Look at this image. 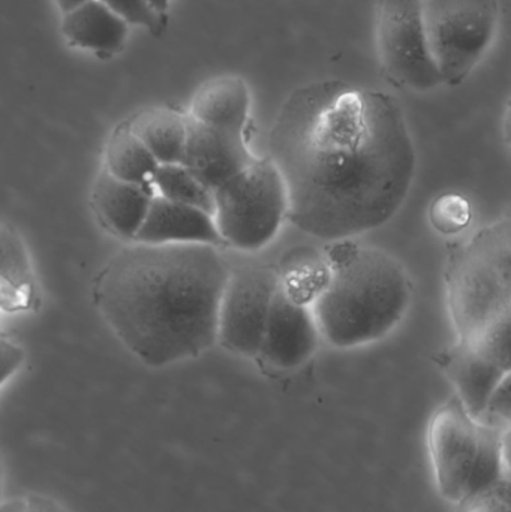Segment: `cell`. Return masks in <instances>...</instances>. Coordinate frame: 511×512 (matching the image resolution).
Returning a JSON list of instances; mask_svg holds the SVG:
<instances>
[{
	"label": "cell",
	"instance_id": "484cf974",
	"mask_svg": "<svg viewBox=\"0 0 511 512\" xmlns=\"http://www.w3.org/2000/svg\"><path fill=\"white\" fill-rule=\"evenodd\" d=\"M477 423L498 430L510 429L511 423V373L495 388Z\"/></svg>",
	"mask_w": 511,
	"mask_h": 512
},
{
	"label": "cell",
	"instance_id": "3957f363",
	"mask_svg": "<svg viewBox=\"0 0 511 512\" xmlns=\"http://www.w3.org/2000/svg\"><path fill=\"white\" fill-rule=\"evenodd\" d=\"M411 291L395 256L344 240L330 252V276L312 307L320 336L339 349L377 342L404 319Z\"/></svg>",
	"mask_w": 511,
	"mask_h": 512
},
{
	"label": "cell",
	"instance_id": "7c38bea8",
	"mask_svg": "<svg viewBox=\"0 0 511 512\" xmlns=\"http://www.w3.org/2000/svg\"><path fill=\"white\" fill-rule=\"evenodd\" d=\"M134 243L143 245H224L213 216L155 195Z\"/></svg>",
	"mask_w": 511,
	"mask_h": 512
},
{
	"label": "cell",
	"instance_id": "6da1fadb",
	"mask_svg": "<svg viewBox=\"0 0 511 512\" xmlns=\"http://www.w3.org/2000/svg\"><path fill=\"white\" fill-rule=\"evenodd\" d=\"M287 189V221L344 242L398 213L416 176V147L399 102L344 81L294 90L269 135Z\"/></svg>",
	"mask_w": 511,
	"mask_h": 512
},
{
	"label": "cell",
	"instance_id": "4dcf8cb0",
	"mask_svg": "<svg viewBox=\"0 0 511 512\" xmlns=\"http://www.w3.org/2000/svg\"><path fill=\"white\" fill-rule=\"evenodd\" d=\"M147 2H149L150 5L159 12V14H165L168 6H170V0H147Z\"/></svg>",
	"mask_w": 511,
	"mask_h": 512
},
{
	"label": "cell",
	"instance_id": "83f0119b",
	"mask_svg": "<svg viewBox=\"0 0 511 512\" xmlns=\"http://www.w3.org/2000/svg\"><path fill=\"white\" fill-rule=\"evenodd\" d=\"M24 512H63L53 499L42 495H29L24 499Z\"/></svg>",
	"mask_w": 511,
	"mask_h": 512
},
{
	"label": "cell",
	"instance_id": "9a60e30c",
	"mask_svg": "<svg viewBox=\"0 0 511 512\" xmlns=\"http://www.w3.org/2000/svg\"><path fill=\"white\" fill-rule=\"evenodd\" d=\"M251 111V92L245 80L221 75L206 81L195 92L188 116L210 128L246 135Z\"/></svg>",
	"mask_w": 511,
	"mask_h": 512
},
{
	"label": "cell",
	"instance_id": "52a82bcc",
	"mask_svg": "<svg viewBox=\"0 0 511 512\" xmlns=\"http://www.w3.org/2000/svg\"><path fill=\"white\" fill-rule=\"evenodd\" d=\"M377 45L384 75L395 86L414 92L443 86L426 39L422 0H380Z\"/></svg>",
	"mask_w": 511,
	"mask_h": 512
},
{
	"label": "cell",
	"instance_id": "8fae6325",
	"mask_svg": "<svg viewBox=\"0 0 511 512\" xmlns=\"http://www.w3.org/2000/svg\"><path fill=\"white\" fill-rule=\"evenodd\" d=\"M255 159L246 135L210 128L186 114V141L180 164L213 192Z\"/></svg>",
	"mask_w": 511,
	"mask_h": 512
},
{
	"label": "cell",
	"instance_id": "277c9868",
	"mask_svg": "<svg viewBox=\"0 0 511 512\" xmlns=\"http://www.w3.org/2000/svg\"><path fill=\"white\" fill-rule=\"evenodd\" d=\"M447 304L458 342L471 343L503 319L511 318V222L503 218L447 254Z\"/></svg>",
	"mask_w": 511,
	"mask_h": 512
},
{
	"label": "cell",
	"instance_id": "4fadbf2b",
	"mask_svg": "<svg viewBox=\"0 0 511 512\" xmlns=\"http://www.w3.org/2000/svg\"><path fill=\"white\" fill-rule=\"evenodd\" d=\"M153 197L152 186L125 182L104 168L93 185L92 204L99 221L113 236L134 243Z\"/></svg>",
	"mask_w": 511,
	"mask_h": 512
},
{
	"label": "cell",
	"instance_id": "ffe728a7",
	"mask_svg": "<svg viewBox=\"0 0 511 512\" xmlns=\"http://www.w3.org/2000/svg\"><path fill=\"white\" fill-rule=\"evenodd\" d=\"M152 188L155 195L165 200L213 215L215 194L212 189L207 188L182 164L158 165L152 177Z\"/></svg>",
	"mask_w": 511,
	"mask_h": 512
},
{
	"label": "cell",
	"instance_id": "d4e9b609",
	"mask_svg": "<svg viewBox=\"0 0 511 512\" xmlns=\"http://www.w3.org/2000/svg\"><path fill=\"white\" fill-rule=\"evenodd\" d=\"M461 512H511L510 481L501 480L462 499Z\"/></svg>",
	"mask_w": 511,
	"mask_h": 512
},
{
	"label": "cell",
	"instance_id": "5bb4252c",
	"mask_svg": "<svg viewBox=\"0 0 511 512\" xmlns=\"http://www.w3.org/2000/svg\"><path fill=\"white\" fill-rule=\"evenodd\" d=\"M434 360L455 385L458 393L456 397L465 411L476 421L482 415L495 388L511 373V370L486 360L471 346L461 342L437 352Z\"/></svg>",
	"mask_w": 511,
	"mask_h": 512
},
{
	"label": "cell",
	"instance_id": "d6986e66",
	"mask_svg": "<svg viewBox=\"0 0 511 512\" xmlns=\"http://www.w3.org/2000/svg\"><path fill=\"white\" fill-rule=\"evenodd\" d=\"M158 161L132 134L128 122L114 129L105 149V170L117 179L137 185L152 186Z\"/></svg>",
	"mask_w": 511,
	"mask_h": 512
},
{
	"label": "cell",
	"instance_id": "9c48e42d",
	"mask_svg": "<svg viewBox=\"0 0 511 512\" xmlns=\"http://www.w3.org/2000/svg\"><path fill=\"white\" fill-rule=\"evenodd\" d=\"M480 424L458 397L444 403L429 424V450L441 495L450 502L464 499L479 447Z\"/></svg>",
	"mask_w": 511,
	"mask_h": 512
},
{
	"label": "cell",
	"instance_id": "7402d4cb",
	"mask_svg": "<svg viewBox=\"0 0 511 512\" xmlns=\"http://www.w3.org/2000/svg\"><path fill=\"white\" fill-rule=\"evenodd\" d=\"M473 212L467 198L459 194H444L432 203L429 219L438 233L453 236L467 230Z\"/></svg>",
	"mask_w": 511,
	"mask_h": 512
},
{
	"label": "cell",
	"instance_id": "cb8c5ba5",
	"mask_svg": "<svg viewBox=\"0 0 511 512\" xmlns=\"http://www.w3.org/2000/svg\"><path fill=\"white\" fill-rule=\"evenodd\" d=\"M101 2L128 24L147 27L153 33L161 32L164 26V14H159L147 0H101Z\"/></svg>",
	"mask_w": 511,
	"mask_h": 512
},
{
	"label": "cell",
	"instance_id": "603a6c76",
	"mask_svg": "<svg viewBox=\"0 0 511 512\" xmlns=\"http://www.w3.org/2000/svg\"><path fill=\"white\" fill-rule=\"evenodd\" d=\"M510 337L511 318H506L483 331L473 342L465 345L471 346L486 360L498 364L503 369L511 370Z\"/></svg>",
	"mask_w": 511,
	"mask_h": 512
},
{
	"label": "cell",
	"instance_id": "f1b7e54d",
	"mask_svg": "<svg viewBox=\"0 0 511 512\" xmlns=\"http://www.w3.org/2000/svg\"><path fill=\"white\" fill-rule=\"evenodd\" d=\"M0 512H24L23 499H11V501L0 502Z\"/></svg>",
	"mask_w": 511,
	"mask_h": 512
},
{
	"label": "cell",
	"instance_id": "2e32d148",
	"mask_svg": "<svg viewBox=\"0 0 511 512\" xmlns=\"http://www.w3.org/2000/svg\"><path fill=\"white\" fill-rule=\"evenodd\" d=\"M62 32L71 44L111 54L125 45L128 23L101 0H87L63 14Z\"/></svg>",
	"mask_w": 511,
	"mask_h": 512
},
{
	"label": "cell",
	"instance_id": "ba28073f",
	"mask_svg": "<svg viewBox=\"0 0 511 512\" xmlns=\"http://www.w3.org/2000/svg\"><path fill=\"white\" fill-rule=\"evenodd\" d=\"M281 279L270 267L231 273L218 312V343L243 357H258L273 295Z\"/></svg>",
	"mask_w": 511,
	"mask_h": 512
},
{
	"label": "cell",
	"instance_id": "5b68a950",
	"mask_svg": "<svg viewBox=\"0 0 511 512\" xmlns=\"http://www.w3.org/2000/svg\"><path fill=\"white\" fill-rule=\"evenodd\" d=\"M213 194L216 230L237 251L266 248L287 219V189L269 156L255 159Z\"/></svg>",
	"mask_w": 511,
	"mask_h": 512
},
{
	"label": "cell",
	"instance_id": "e0dca14e",
	"mask_svg": "<svg viewBox=\"0 0 511 512\" xmlns=\"http://www.w3.org/2000/svg\"><path fill=\"white\" fill-rule=\"evenodd\" d=\"M36 297L35 277L26 246L9 225L0 224V307L26 310Z\"/></svg>",
	"mask_w": 511,
	"mask_h": 512
},
{
	"label": "cell",
	"instance_id": "44dd1931",
	"mask_svg": "<svg viewBox=\"0 0 511 512\" xmlns=\"http://www.w3.org/2000/svg\"><path fill=\"white\" fill-rule=\"evenodd\" d=\"M506 430H498L480 424L479 447H477L476 460H474L473 469H471L467 487H465L464 498L480 492L498 481H510V469L504 465L503 451H501L503 435Z\"/></svg>",
	"mask_w": 511,
	"mask_h": 512
},
{
	"label": "cell",
	"instance_id": "4316f807",
	"mask_svg": "<svg viewBox=\"0 0 511 512\" xmlns=\"http://www.w3.org/2000/svg\"><path fill=\"white\" fill-rule=\"evenodd\" d=\"M24 361V351L5 337H0V385L5 384Z\"/></svg>",
	"mask_w": 511,
	"mask_h": 512
},
{
	"label": "cell",
	"instance_id": "8992f818",
	"mask_svg": "<svg viewBox=\"0 0 511 512\" xmlns=\"http://www.w3.org/2000/svg\"><path fill=\"white\" fill-rule=\"evenodd\" d=\"M432 60L443 84L459 86L488 53L500 26L498 0H422Z\"/></svg>",
	"mask_w": 511,
	"mask_h": 512
},
{
	"label": "cell",
	"instance_id": "f546056e",
	"mask_svg": "<svg viewBox=\"0 0 511 512\" xmlns=\"http://www.w3.org/2000/svg\"><path fill=\"white\" fill-rule=\"evenodd\" d=\"M56 2L60 11L65 14V12L71 11L75 6L81 5V3L87 2V0H56Z\"/></svg>",
	"mask_w": 511,
	"mask_h": 512
},
{
	"label": "cell",
	"instance_id": "1f68e13d",
	"mask_svg": "<svg viewBox=\"0 0 511 512\" xmlns=\"http://www.w3.org/2000/svg\"><path fill=\"white\" fill-rule=\"evenodd\" d=\"M0 496H2V463H0Z\"/></svg>",
	"mask_w": 511,
	"mask_h": 512
},
{
	"label": "cell",
	"instance_id": "ac0fdd59",
	"mask_svg": "<svg viewBox=\"0 0 511 512\" xmlns=\"http://www.w3.org/2000/svg\"><path fill=\"white\" fill-rule=\"evenodd\" d=\"M132 134L162 164H180L186 141V116L168 107H150L128 120Z\"/></svg>",
	"mask_w": 511,
	"mask_h": 512
},
{
	"label": "cell",
	"instance_id": "30bf717a",
	"mask_svg": "<svg viewBox=\"0 0 511 512\" xmlns=\"http://www.w3.org/2000/svg\"><path fill=\"white\" fill-rule=\"evenodd\" d=\"M320 337L312 309L291 297L282 282L279 283L258 357L275 369H296L314 355Z\"/></svg>",
	"mask_w": 511,
	"mask_h": 512
},
{
	"label": "cell",
	"instance_id": "7a4b0ae2",
	"mask_svg": "<svg viewBox=\"0 0 511 512\" xmlns=\"http://www.w3.org/2000/svg\"><path fill=\"white\" fill-rule=\"evenodd\" d=\"M230 270L218 248L143 245L117 252L93 297L117 339L149 367L195 358L218 343V312Z\"/></svg>",
	"mask_w": 511,
	"mask_h": 512
}]
</instances>
